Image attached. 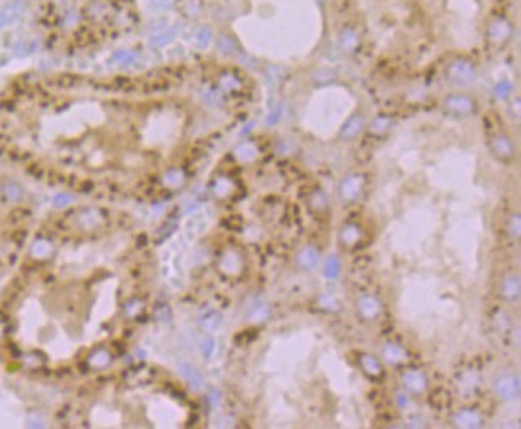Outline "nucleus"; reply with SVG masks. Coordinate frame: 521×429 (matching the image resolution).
Instances as JSON below:
<instances>
[{"mask_svg":"<svg viewBox=\"0 0 521 429\" xmlns=\"http://www.w3.org/2000/svg\"><path fill=\"white\" fill-rule=\"evenodd\" d=\"M494 389L502 401L512 402L520 397V378L517 375H502L494 383Z\"/></svg>","mask_w":521,"mask_h":429,"instance_id":"f03ea898","label":"nucleus"},{"mask_svg":"<svg viewBox=\"0 0 521 429\" xmlns=\"http://www.w3.org/2000/svg\"><path fill=\"white\" fill-rule=\"evenodd\" d=\"M318 259H320V253H318V250H315L313 247H306L298 256L299 264L306 269L313 268V266L318 263Z\"/></svg>","mask_w":521,"mask_h":429,"instance_id":"ddd939ff","label":"nucleus"},{"mask_svg":"<svg viewBox=\"0 0 521 429\" xmlns=\"http://www.w3.org/2000/svg\"><path fill=\"white\" fill-rule=\"evenodd\" d=\"M200 322H202V325H203L205 328L214 330V328H217V327L221 325V316H219L217 312H214V311H210L207 316L202 317V320H200Z\"/></svg>","mask_w":521,"mask_h":429,"instance_id":"4be33fe9","label":"nucleus"},{"mask_svg":"<svg viewBox=\"0 0 521 429\" xmlns=\"http://www.w3.org/2000/svg\"><path fill=\"white\" fill-rule=\"evenodd\" d=\"M361 189L363 177H360V175H350L339 186V192H341V197L344 201H355L361 194Z\"/></svg>","mask_w":521,"mask_h":429,"instance_id":"0eeeda50","label":"nucleus"},{"mask_svg":"<svg viewBox=\"0 0 521 429\" xmlns=\"http://www.w3.org/2000/svg\"><path fill=\"white\" fill-rule=\"evenodd\" d=\"M217 47H219V50L224 53H234L235 50H237V42H235L232 35L221 34L219 39H217Z\"/></svg>","mask_w":521,"mask_h":429,"instance_id":"aec40b11","label":"nucleus"},{"mask_svg":"<svg viewBox=\"0 0 521 429\" xmlns=\"http://www.w3.org/2000/svg\"><path fill=\"white\" fill-rule=\"evenodd\" d=\"M221 87L226 88V90H232V88H237L238 87V80L232 76H224L221 78Z\"/></svg>","mask_w":521,"mask_h":429,"instance_id":"cd10ccee","label":"nucleus"},{"mask_svg":"<svg viewBox=\"0 0 521 429\" xmlns=\"http://www.w3.org/2000/svg\"><path fill=\"white\" fill-rule=\"evenodd\" d=\"M173 3V0H150V7L155 10H165Z\"/></svg>","mask_w":521,"mask_h":429,"instance_id":"c756f323","label":"nucleus"},{"mask_svg":"<svg viewBox=\"0 0 521 429\" xmlns=\"http://www.w3.org/2000/svg\"><path fill=\"white\" fill-rule=\"evenodd\" d=\"M454 425H456L457 428H464V429L480 428L481 418L476 412H474V410H462V412H459L456 416H454Z\"/></svg>","mask_w":521,"mask_h":429,"instance_id":"1a4fd4ad","label":"nucleus"},{"mask_svg":"<svg viewBox=\"0 0 521 429\" xmlns=\"http://www.w3.org/2000/svg\"><path fill=\"white\" fill-rule=\"evenodd\" d=\"M27 3L26 0H10L8 3H5L0 8V27H7L10 24H13L23 16L26 11Z\"/></svg>","mask_w":521,"mask_h":429,"instance_id":"7ed1b4c3","label":"nucleus"},{"mask_svg":"<svg viewBox=\"0 0 521 429\" xmlns=\"http://www.w3.org/2000/svg\"><path fill=\"white\" fill-rule=\"evenodd\" d=\"M181 373L184 375V378L187 379V381H189V384L192 386L193 389H200V388H202L203 379H202V377H200V373H198L192 365L183 364V365H181Z\"/></svg>","mask_w":521,"mask_h":429,"instance_id":"f3484780","label":"nucleus"},{"mask_svg":"<svg viewBox=\"0 0 521 429\" xmlns=\"http://www.w3.org/2000/svg\"><path fill=\"white\" fill-rule=\"evenodd\" d=\"M382 355L384 359L387 362H390V364H398V362L404 360V351L402 346H398V344L395 343H389L385 344L384 351H382Z\"/></svg>","mask_w":521,"mask_h":429,"instance_id":"4468645a","label":"nucleus"},{"mask_svg":"<svg viewBox=\"0 0 521 429\" xmlns=\"http://www.w3.org/2000/svg\"><path fill=\"white\" fill-rule=\"evenodd\" d=\"M361 237V231L360 227H356L354 225H349V226H344L342 231H341V240L344 245H354L360 240Z\"/></svg>","mask_w":521,"mask_h":429,"instance_id":"a211bd4d","label":"nucleus"},{"mask_svg":"<svg viewBox=\"0 0 521 429\" xmlns=\"http://www.w3.org/2000/svg\"><path fill=\"white\" fill-rule=\"evenodd\" d=\"M174 37H176V27H166L163 31L155 32L152 37H150V44L154 47H163L169 44Z\"/></svg>","mask_w":521,"mask_h":429,"instance_id":"2eb2a0df","label":"nucleus"},{"mask_svg":"<svg viewBox=\"0 0 521 429\" xmlns=\"http://www.w3.org/2000/svg\"><path fill=\"white\" fill-rule=\"evenodd\" d=\"M494 93H496V96H497V98H507V96L512 93V85H510L508 82L502 80V82L497 83V85H496Z\"/></svg>","mask_w":521,"mask_h":429,"instance_id":"a878e982","label":"nucleus"},{"mask_svg":"<svg viewBox=\"0 0 521 429\" xmlns=\"http://www.w3.org/2000/svg\"><path fill=\"white\" fill-rule=\"evenodd\" d=\"M358 34H356L355 29H344V32L341 35V47L345 51H354L356 47H358Z\"/></svg>","mask_w":521,"mask_h":429,"instance_id":"dca6fc26","label":"nucleus"},{"mask_svg":"<svg viewBox=\"0 0 521 429\" xmlns=\"http://www.w3.org/2000/svg\"><path fill=\"white\" fill-rule=\"evenodd\" d=\"M491 151L496 157H499L500 160H510L515 155V146L513 141L507 135H497L493 138L491 141Z\"/></svg>","mask_w":521,"mask_h":429,"instance_id":"423d86ee","label":"nucleus"},{"mask_svg":"<svg viewBox=\"0 0 521 429\" xmlns=\"http://www.w3.org/2000/svg\"><path fill=\"white\" fill-rule=\"evenodd\" d=\"M448 77L457 85H470L476 77L475 66L467 59H457L448 68Z\"/></svg>","mask_w":521,"mask_h":429,"instance_id":"f257e3e1","label":"nucleus"},{"mask_svg":"<svg viewBox=\"0 0 521 429\" xmlns=\"http://www.w3.org/2000/svg\"><path fill=\"white\" fill-rule=\"evenodd\" d=\"M114 59L115 61H122V63H130L135 59V53L131 51H126V50H122V51H117L114 55Z\"/></svg>","mask_w":521,"mask_h":429,"instance_id":"c85d7f7f","label":"nucleus"},{"mask_svg":"<svg viewBox=\"0 0 521 429\" xmlns=\"http://www.w3.org/2000/svg\"><path fill=\"white\" fill-rule=\"evenodd\" d=\"M339 273H341V263H339L336 255H331L328 259H326V264H325V277H328V279H336Z\"/></svg>","mask_w":521,"mask_h":429,"instance_id":"6ab92c4d","label":"nucleus"},{"mask_svg":"<svg viewBox=\"0 0 521 429\" xmlns=\"http://www.w3.org/2000/svg\"><path fill=\"white\" fill-rule=\"evenodd\" d=\"M214 349V341L211 340V338H207L203 343H202V351L205 355H211V353H213Z\"/></svg>","mask_w":521,"mask_h":429,"instance_id":"7c9ffc66","label":"nucleus"},{"mask_svg":"<svg viewBox=\"0 0 521 429\" xmlns=\"http://www.w3.org/2000/svg\"><path fill=\"white\" fill-rule=\"evenodd\" d=\"M363 125H365L363 117L358 116V114H355V116H352L347 122L344 124L342 130H341V136L345 138V140H354L355 136L360 135V131L363 130Z\"/></svg>","mask_w":521,"mask_h":429,"instance_id":"9d476101","label":"nucleus"},{"mask_svg":"<svg viewBox=\"0 0 521 429\" xmlns=\"http://www.w3.org/2000/svg\"><path fill=\"white\" fill-rule=\"evenodd\" d=\"M390 128V120L387 117H378L374 119V122L371 125V131L376 133V135H384V133Z\"/></svg>","mask_w":521,"mask_h":429,"instance_id":"b1692460","label":"nucleus"},{"mask_svg":"<svg viewBox=\"0 0 521 429\" xmlns=\"http://www.w3.org/2000/svg\"><path fill=\"white\" fill-rule=\"evenodd\" d=\"M502 293L504 297L510 301H515L520 298V276L512 274L507 276L504 282H502Z\"/></svg>","mask_w":521,"mask_h":429,"instance_id":"9b49d317","label":"nucleus"},{"mask_svg":"<svg viewBox=\"0 0 521 429\" xmlns=\"http://www.w3.org/2000/svg\"><path fill=\"white\" fill-rule=\"evenodd\" d=\"M361 365L365 368V372L373 375V377H378L380 375V364L378 362V359H374L373 355H363L361 357Z\"/></svg>","mask_w":521,"mask_h":429,"instance_id":"412c9836","label":"nucleus"},{"mask_svg":"<svg viewBox=\"0 0 521 429\" xmlns=\"http://www.w3.org/2000/svg\"><path fill=\"white\" fill-rule=\"evenodd\" d=\"M508 229H510V234H513L515 237H520V231H521V221L518 215H513L510 221H508Z\"/></svg>","mask_w":521,"mask_h":429,"instance_id":"bb28decb","label":"nucleus"},{"mask_svg":"<svg viewBox=\"0 0 521 429\" xmlns=\"http://www.w3.org/2000/svg\"><path fill=\"white\" fill-rule=\"evenodd\" d=\"M446 109L457 116H469L475 111V101L465 95H451L445 101Z\"/></svg>","mask_w":521,"mask_h":429,"instance_id":"20e7f679","label":"nucleus"},{"mask_svg":"<svg viewBox=\"0 0 521 429\" xmlns=\"http://www.w3.org/2000/svg\"><path fill=\"white\" fill-rule=\"evenodd\" d=\"M403 384L411 392H422L427 388V378L421 370H411L404 373Z\"/></svg>","mask_w":521,"mask_h":429,"instance_id":"6e6552de","label":"nucleus"},{"mask_svg":"<svg viewBox=\"0 0 521 429\" xmlns=\"http://www.w3.org/2000/svg\"><path fill=\"white\" fill-rule=\"evenodd\" d=\"M211 39H213V34L208 27H200L198 32L195 35V45L198 48H207L210 45Z\"/></svg>","mask_w":521,"mask_h":429,"instance_id":"5701e85b","label":"nucleus"},{"mask_svg":"<svg viewBox=\"0 0 521 429\" xmlns=\"http://www.w3.org/2000/svg\"><path fill=\"white\" fill-rule=\"evenodd\" d=\"M512 32H513L512 24L505 18H496L488 27V37L489 40L496 42V44H504V42H507L512 37Z\"/></svg>","mask_w":521,"mask_h":429,"instance_id":"39448f33","label":"nucleus"},{"mask_svg":"<svg viewBox=\"0 0 521 429\" xmlns=\"http://www.w3.org/2000/svg\"><path fill=\"white\" fill-rule=\"evenodd\" d=\"M358 311L363 317L374 319L380 312V304L374 297H365L358 301Z\"/></svg>","mask_w":521,"mask_h":429,"instance_id":"f8f14e48","label":"nucleus"},{"mask_svg":"<svg viewBox=\"0 0 521 429\" xmlns=\"http://www.w3.org/2000/svg\"><path fill=\"white\" fill-rule=\"evenodd\" d=\"M254 154H256V148L253 146V144H241V146L237 149V155L240 157V159L243 160H250L254 157Z\"/></svg>","mask_w":521,"mask_h":429,"instance_id":"393cba45","label":"nucleus"}]
</instances>
